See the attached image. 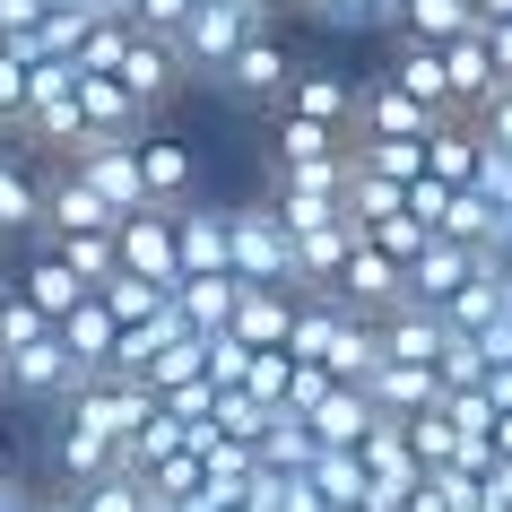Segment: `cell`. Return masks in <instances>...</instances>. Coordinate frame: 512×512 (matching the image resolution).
<instances>
[{
  "label": "cell",
  "instance_id": "cb8c5ba5",
  "mask_svg": "<svg viewBox=\"0 0 512 512\" xmlns=\"http://www.w3.org/2000/svg\"><path fill=\"white\" fill-rule=\"evenodd\" d=\"M313 486H322L330 512H365V495H374V469H365V452L356 443H322V460H313Z\"/></svg>",
  "mask_w": 512,
  "mask_h": 512
},
{
  "label": "cell",
  "instance_id": "7bdbcfd3",
  "mask_svg": "<svg viewBox=\"0 0 512 512\" xmlns=\"http://www.w3.org/2000/svg\"><path fill=\"white\" fill-rule=\"evenodd\" d=\"M365 235H374L382 252H391V261H417V252H426V243H434V226H426V217H417V209H400V217H374Z\"/></svg>",
  "mask_w": 512,
  "mask_h": 512
},
{
  "label": "cell",
  "instance_id": "5bb4252c",
  "mask_svg": "<svg viewBox=\"0 0 512 512\" xmlns=\"http://www.w3.org/2000/svg\"><path fill=\"white\" fill-rule=\"evenodd\" d=\"M356 131H339V122H313V113H270V165H313V157H348Z\"/></svg>",
  "mask_w": 512,
  "mask_h": 512
},
{
  "label": "cell",
  "instance_id": "c3c4849f",
  "mask_svg": "<svg viewBox=\"0 0 512 512\" xmlns=\"http://www.w3.org/2000/svg\"><path fill=\"white\" fill-rule=\"evenodd\" d=\"M469 122H478V131L495 139V148H512V87H495V96H486V105L469 113Z\"/></svg>",
  "mask_w": 512,
  "mask_h": 512
},
{
  "label": "cell",
  "instance_id": "ac0fdd59",
  "mask_svg": "<svg viewBox=\"0 0 512 512\" xmlns=\"http://www.w3.org/2000/svg\"><path fill=\"white\" fill-rule=\"evenodd\" d=\"M391 79H400L408 96H426L434 113H460V96H452V61H443V44H426V35H400Z\"/></svg>",
  "mask_w": 512,
  "mask_h": 512
},
{
  "label": "cell",
  "instance_id": "f546056e",
  "mask_svg": "<svg viewBox=\"0 0 512 512\" xmlns=\"http://www.w3.org/2000/svg\"><path fill=\"white\" fill-rule=\"evenodd\" d=\"M486 27V9H469V0H408L400 35H426V44H452V35Z\"/></svg>",
  "mask_w": 512,
  "mask_h": 512
},
{
  "label": "cell",
  "instance_id": "603a6c76",
  "mask_svg": "<svg viewBox=\"0 0 512 512\" xmlns=\"http://www.w3.org/2000/svg\"><path fill=\"white\" fill-rule=\"evenodd\" d=\"M18 287H27V296L44 304V313H53V322H70V313H79V304L96 296V287H87V278L70 270V252H61V243H53V252H35V261H27V278H18Z\"/></svg>",
  "mask_w": 512,
  "mask_h": 512
},
{
  "label": "cell",
  "instance_id": "681fc988",
  "mask_svg": "<svg viewBox=\"0 0 512 512\" xmlns=\"http://www.w3.org/2000/svg\"><path fill=\"white\" fill-rule=\"evenodd\" d=\"M191 9H200V0H139V27H148V35H183Z\"/></svg>",
  "mask_w": 512,
  "mask_h": 512
},
{
  "label": "cell",
  "instance_id": "11a10c76",
  "mask_svg": "<svg viewBox=\"0 0 512 512\" xmlns=\"http://www.w3.org/2000/svg\"><path fill=\"white\" fill-rule=\"evenodd\" d=\"M495 270L512 278V209H504V235H495Z\"/></svg>",
  "mask_w": 512,
  "mask_h": 512
},
{
  "label": "cell",
  "instance_id": "f1b7e54d",
  "mask_svg": "<svg viewBox=\"0 0 512 512\" xmlns=\"http://www.w3.org/2000/svg\"><path fill=\"white\" fill-rule=\"evenodd\" d=\"M61 339L79 348V365H96V374H105V365H113V348H122V313H113L105 296H87L79 313L61 322Z\"/></svg>",
  "mask_w": 512,
  "mask_h": 512
},
{
  "label": "cell",
  "instance_id": "8fae6325",
  "mask_svg": "<svg viewBox=\"0 0 512 512\" xmlns=\"http://www.w3.org/2000/svg\"><path fill=\"white\" fill-rule=\"evenodd\" d=\"M339 296H348L356 313H391V304H408V261H391V252L365 235L356 261H348V278H339Z\"/></svg>",
  "mask_w": 512,
  "mask_h": 512
},
{
  "label": "cell",
  "instance_id": "ee69618b",
  "mask_svg": "<svg viewBox=\"0 0 512 512\" xmlns=\"http://www.w3.org/2000/svg\"><path fill=\"white\" fill-rule=\"evenodd\" d=\"M287 382H296V348H261V356H252V382H243V391H261L270 408H287Z\"/></svg>",
  "mask_w": 512,
  "mask_h": 512
},
{
  "label": "cell",
  "instance_id": "f5cc1de1",
  "mask_svg": "<svg viewBox=\"0 0 512 512\" xmlns=\"http://www.w3.org/2000/svg\"><path fill=\"white\" fill-rule=\"evenodd\" d=\"M486 35H495V61H504V87H512V18H486Z\"/></svg>",
  "mask_w": 512,
  "mask_h": 512
},
{
  "label": "cell",
  "instance_id": "7c38bea8",
  "mask_svg": "<svg viewBox=\"0 0 512 512\" xmlns=\"http://www.w3.org/2000/svg\"><path fill=\"white\" fill-rule=\"evenodd\" d=\"M174 235H183V278L191 270H235V209L183 200V209H174Z\"/></svg>",
  "mask_w": 512,
  "mask_h": 512
},
{
  "label": "cell",
  "instance_id": "74e56055",
  "mask_svg": "<svg viewBox=\"0 0 512 512\" xmlns=\"http://www.w3.org/2000/svg\"><path fill=\"white\" fill-rule=\"evenodd\" d=\"M270 209L287 217V235H313V226H339L348 200H339V191H270Z\"/></svg>",
  "mask_w": 512,
  "mask_h": 512
},
{
  "label": "cell",
  "instance_id": "d4e9b609",
  "mask_svg": "<svg viewBox=\"0 0 512 512\" xmlns=\"http://www.w3.org/2000/svg\"><path fill=\"white\" fill-rule=\"evenodd\" d=\"M478 157H486V131L469 122V113H452V122L426 139V174H443V183H460V191L478 183Z\"/></svg>",
  "mask_w": 512,
  "mask_h": 512
},
{
  "label": "cell",
  "instance_id": "94428289",
  "mask_svg": "<svg viewBox=\"0 0 512 512\" xmlns=\"http://www.w3.org/2000/svg\"><path fill=\"white\" fill-rule=\"evenodd\" d=\"M0 486H9V443H0Z\"/></svg>",
  "mask_w": 512,
  "mask_h": 512
},
{
  "label": "cell",
  "instance_id": "7a4b0ae2",
  "mask_svg": "<svg viewBox=\"0 0 512 512\" xmlns=\"http://www.w3.org/2000/svg\"><path fill=\"white\" fill-rule=\"evenodd\" d=\"M157 408H165V400H157V391H148V382H139V374H87L79 391L61 400V417H79V426L113 434V443H131V434L148 426Z\"/></svg>",
  "mask_w": 512,
  "mask_h": 512
},
{
  "label": "cell",
  "instance_id": "7402d4cb",
  "mask_svg": "<svg viewBox=\"0 0 512 512\" xmlns=\"http://www.w3.org/2000/svg\"><path fill=\"white\" fill-rule=\"evenodd\" d=\"M243 287H252V278H235V270H191L183 287H174V304L191 313V330H235Z\"/></svg>",
  "mask_w": 512,
  "mask_h": 512
},
{
  "label": "cell",
  "instance_id": "6125c7cd",
  "mask_svg": "<svg viewBox=\"0 0 512 512\" xmlns=\"http://www.w3.org/2000/svg\"><path fill=\"white\" fill-rule=\"evenodd\" d=\"M261 9H270V18H278V9H296V0H261Z\"/></svg>",
  "mask_w": 512,
  "mask_h": 512
},
{
  "label": "cell",
  "instance_id": "44dd1931",
  "mask_svg": "<svg viewBox=\"0 0 512 512\" xmlns=\"http://www.w3.org/2000/svg\"><path fill=\"white\" fill-rule=\"evenodd\" d=\"M122 79H131L139 96H148V105H165V96H174V87L191 79V61H183V44H174V35H148V27H139L131 61H122Z\"/></svg>",
  "mask_w": 512,
  "mask_h": 512
},
{
  "label": "cell",
  "instance_id": "8d00e7d4",
  "mask_svg": "<svg viewBox=\"0 0 512 512\" xmlns=\"http://www.w3.org/2000/svg\"><path fill=\"white\" fill-rule=\"evenodd\" d=\"M61 252H70V270L87 278V287H105L113 270H122V226H105V235H53Z\"/></svg>",
  "mask_w": 512,
  "mask_h": 512
},
{
  "label": "cell",
  "instance_id": "f907efd6",
  "mask_svg": "<svg viewBox=\"0 0 512 512\" xmlns=\"http://www.w3.org/2000/svg\"><path fill=\"white\" fill-rule=\"evenodd\" d=\"M53 18V0H0V35H27Z\"/></svg>",
  "mask_w": 512,
  "mask_h": 512
},
{
  "label": "cell",
  "instance_id": "f35d334b",
  "mask_svg": "<svg viewBox=\"0 0 512 512\" xmlns=\"http://www.w3.org/2000/svg\"><path fill=\"white\" fill-rule=\"evenodd\" d=\"M131 44H139L131 18H96V27L79 35V70H122V61H131Z\"/></svg>",
  "mask_w": 512,
  "mask_h": 512
},
{
  "label": "cell",
  "instance_id": "836d02e7",
  "mask_svg": "<svg viewBox=\"0 0 512 512\" xmlns=\"http://www.w3.org/2000/svg\"><path fill=\"white\" fill-rule=\"evenodd\" d=\"M400 209H408V183H391V174H374V165H356V174H348V217H356V226L400 217Z\"/></svg>",
  "mask_w": 512,
  "mask_h": 512
},
{
  "label": "cell",
  "instance_id": "d590c367",
  "mask_svg": "<svg viewBox=\"0 0 512 512\" xmlns=\"http://www.w3.org/2000/svg\"><path fill=\"white\" fill-rule=\"evenodd\" d=\"M408 443H417V460H426V469H452L469 434L452 426V408H417V417H408Z\"/></svg>",
  "mask_w": 512,
  "mask_h": 512
},
{
  "label": "cell",
  "instance_id": "816d5d0a",
  "mask_svg": "<svg viewBox=\"0 0 512 512\" xmlns=\"http://www.w3.org/2000/svg\"><path fill=\"white\" fill-rule=\"evenodd\" d=\"M408 512H452V495H443L434 478H417V495H408Z\"/></svg>",
  "mask_w": 512,
  "mask_h": 512
},
{
  "label": "cell",
  "instance_id": "9c48e42d",
  "mask_svg": "<svg viewBox=\"0 0 512 512\" xmlns=\"http://www.w3.org/2000/svg\"><path fill=\"white\" fill-rule=\"evenodd\" d=\"M486 261H495V252H478V243H460V235H434L426 252L408 261V296H417V304H452Z\"/></svg>",
  "mask_w": 512,
  "mask_h": 512
},
{
  "label": "cell",
  "instance_id": "4fadbf2b",
  "mask_svg": "<svg viewBox=\"0 0 512 512\" xmlns=\"http://www.w3.org/2000/svg\"><path fill=\"white\" fill-rule=\"evenodd\" d=\"M365 391L382 400V417H417V408H443V400H452V382H443V365H400V356H382Z\"/></svg>",
  "mask_w": 512,
  "mask_h": 512
},
{
  "label": "cell",
  "instance_id": "1f68e13d",
  "mask_svg": "<svg viewBox=\"0 0 512 512\" xmlns=\"http://www.w3.org/2000/svg\"><path fill=\"white\" fill-rule=\"evenodd\" d=\"M200 374H209V330H191V339H174V348H165V356H157V365H148L139 382H148V391L165 400V391H183V382H200Z\"/></svg>",
  "mask_w": 512,
  "mask_h": 512
},
{
  "label": "cell",
  "instance_id": "6da1fadb",
  "mask_svg": "<svg viewBox=\"0 0 512 512\" xmlns=\"http://www.w3.org/2000/svg\"><path fill=\"white\" fill-rule=\"evenodd\" d=\"M261 27H278L261 0H200V9L183 18V35H174V44H183L191 70H226V61H235Z\"/></svg>",
  "mask_w": 512,
  "mask_h": 512
},
{
  "label": "cell",
  "instance_id": "4dcf8cb0",
  "mask_svg": "<svg viewBox=\"0 0 512 512\" xmlns=\"http://www.w3.org/2000/svg\"><path fill=\"white\" fill-rule=\"evenodd\" d=\"M96 296H105L113 313H122V330H131V322H157L165 304H174V287H157V278H139V270H113Z\"/></svg>",
  "mask_w": 512,
  "mask_h": 512
},
{
  "label": "cell",
  "instance_id": "6f0895ef",
  "mask_svg": "<svg viewBox=\"0 0 512 512\" xmlns=\"http://www.w3.org/2000/svg\"><path fill=\"white\" fill-rule=\"evenodd\" d=\"M44 512H79V495H70V486H61V495H44Z\"/></svg>",
  "mask_w": 512,
  "mask_h": 512
},
{
  "label": "cell",
  "instance_id": "2e32d148",
  "mask_svg": "<svg viewBox=\"0 0 512 512\" xmlns=\"http://www.w3.org/2000/svg\"><path fill=\"white\" fill-rule=\"evenodd\" d=\"M356 243H365V226H356V217L296 235V287H339V278H348V261H356Z\"/></svg>",
  "mask_w": 512,
  "mask_h": 512
},
{
  "label": "cell",
  "instance_id": "680465c9",
  "mask_svg": "<svg viewBox=\"0 0 512 512\" xmlns=\"http://www.w3.org/2000/svg\"><path fill=\"white\" fill-rule=\"evenodd\" d=\"M105 9H113V18H131V27H139V0H105Z\"/></svg>",
  "mask_w": 512,
  "mask_h": 512
},
{
  "label": "cell",
  "instance_id": "e575fe53",
  "mask_svg": "<svg viewBox=\"0 0 512 512\" xmlns=\"http://www.w3.org/2000/svg\"><path fill=\"white\" fill-rule=\"evenodd\" d=\"M70 495H79V512H157V495H148V478H139V469H113V478L70 486Z\"/></svg>",
  "mask_w": 512,
  "mask_h": 512
},
{
  "label": "cell",
  "instance_id": "db71d44e",
  "mask_svg": "<svg viewBox=\"0 0 512 512\" xmlns=\"http://www.w3.org/2000/svg\"><path fill=\"white\" fill-rule=\"evenodd\" d=\"M0 512H44V504H35V495H27V486H18V478H9V486H0Z\"/></svg>",
  "mask_w": 512,
  "mask_h": 512
},
{
  "label": "cell",
  "instance_id": "ba28073f",
  "mask_svg": "<svg viewBox=\"0 0 512 512\" xmlns=\"http://www.w3.org/2000/svg\"><path fill=\"white\" fill-rule=\"evenodd\" d=\"M122 270L157 278V287H183V235H174V209L122 217Z\"/></svg>",
  "mask_w": 512,
  "mask_h": 512
},
{
  "label": "cell",
  "instance_id": "8992f818",
  "mask_svg": "<svg viewBox=\"0 0 512 512\" xmlns=\"http://www.w3.org/2000/svg\"><path fill=\"white\" fill-rule=\"evenodd\" d=\"M61 165H79V174H87L96 191H105V200H113L122 217L157 209V200H148V174H139V139H79V148H70Z\"/></svg>",
  "mask_w": 512,
  "mask_h": 512
},
{
  "label": "cell",
  "instance_id": "30bf717a",
  "mask_svg": "<svg viewBox=\"0 0 512 512\" xmlns=\"http://www.w3.org/2000/svg\"><path fill=\"white\" fill-rule=\"evenodd\" d=\"M44 226H53V235H105V226H122V209L87 183L79 165H61L53 183H44Z\"/></svg>",
  "mask_w": 512,
  "mask_h": 512
},
{
  "label": "cell",
  "instance_id": "d6a6232c",
  "mask_svg": "<svg viewBox=\"0 0 512 512\" xmlns=\"http://www.w3.org/2000/svg\"><path fill=\"white\" fill-rule=\"evenodd\" d=\"M261 460H278V469H313V460H322V426H313V417H296V408H278V426H270V443H261Z\"/></svg>",
  "mask_w": 512,
  "mask_h": 512
},
{
  "label": "cell",
  "instance_id": "277c9868",
  "mask_svg": "<svg viewBox=\"0 0 512 512\" xmlns=\"http://www.w3.org/2000/svg\"><path fill=\"white\" fill-rule=\"evenodd\" d=\"M235 278L252 287H296V235L270 200H243L235 209Z\"/></svg>",
  "mask_w": 512,
  "mask_h": 512
},
{
  "label": "cell",
  "instance_id": "e0dca14e",
  "mask_svg": "<svg viewBox=\"0 0 512 512\" xmlns=\"http://www.w3.org/2000/svg\"><path fill=\"white\" fill-rule=\"evenodd\" d=\"M53 469H61V486H96V478H113V469H122V443H113V434H96V426H79V417H61Z\"/></svg>",
  "mask_w": 512,
  "mask_h": 512
},
{
  "label": "cell",
  "instance_id": "7dc6e473",
  "mask_svg": "<svg viewBox=\"0 0 512 512\" xmlns=\"http://www.w3.org/2000/svg\"><path fill=\"white\" fill-rule=\"evenodd\" d=\"M469 191H486L495 209H512V148H495V139H486V157H478V183H469Z\"/></svg>",
  "mask_w": 512,
  "mask_h": 512
},
{
  "label": "cell",
  "instance_id": "91938a15",
  "mask_svg": "<svg viewBox=\"0 0 512 512\" xmlns=\"http://www.w3.org/2000/svg\"><path fill=\"white\" fill-rule=\"evenodd\" d=\"M478 9H486V18H512V0H478Z\"/></svg>",
  "mask_w": 512,
  "mask_h": 512
},
{
  "label": "cell",
  "instance_id": "5b68a950",
  "mask_svg": "<svg viewBox=\"0 0 512 512\" xmlns=\"http://www.w3.org/2000/svg\"><path fill=\"white\" fill-rule=\"evenodd\" d=\"M452 122V113H434L426 96H408L391 70H382L374 87H356V139H434Z\"/></svg>",
  "mask_w": 512,
  "mask_h": 512
},
{
  "label": "cell",
  "instance_id": "f6af8a7d",
  "mask_svg": "<svg viewBox=\"0 0 512 512\" xmlns=\"http://www.w3.org/2000/svg\"><path fill=\"white\" fill-rule=\"evenodd\" d=\"M443 408H452L460 434H486V443H495V417H504V408H495V391H486V382H478V391H452Z\"/></svg>",
  "mask_w": 512,
  "mask_h": 512
},
{
  "label": "cell",
  "instance_id": "bcb514c9",
  "mask_svg": "<svg viewBox=\"0 0 512 512\" xmlns=\"http://www.w3.org/2000/svg\"><path fill=\"white\" fill-rule=\"evenodd\" d=\"M443 382H452V391H478V382H486V348L469 339V330H452V348H443Z\"/></svg>",
  "mask_w": 512,
  "mask_h": 512
},
{
  "label": "cell",
  "instance_id": "ab89813d",
  "mask_svg": "<svg viewBox=\"0 0 512 512\" xmlns=\"http://www.w3.org/2000/svg\"><path fill=\"white\" fill-rule=\"evenodd\" d=\"M356 165H374L391 183H417L426 174V139H356Z\"/></svg>",
  "mask_w": 512,
  "mask_h": 512
},
{
  "label": "cell",
  "instance_id": "83f0119b",
  "mask_svg": "<svg viewBox=\"0 0 512 512\" xmlns=\"http://www.w3.org/2000/svg\"><path fill=\"white\" fill-rule=\"evenodd\" d=\"M287 113H313V122H339V131H356V87L339 79V70H296V87H287Z\"/></svg>",
  "mask_w": 512,
  "mask_h": 512
},
{
  "label": "cell",
  "instance_id": "d6986e66",
  "mask_svg": "<svg viewBox=\"0 0 512 512\" xmlns=\"http://www.w3.org/2000/svg\"><path fill=\"white\" fill-rule=\"evenodd\" d=\"M296 304H304V287H243L235 330L252 348H287V339H296Z\"/></svg>",
  "mask_w": 512,
  "mask_h": 512
},
{
  "label": "cell",
  "instance_id": "3957f363",
  "mask_svg": "<svg viewBox=\"0 0 512 512\" xmlns=\"http://www.w3.org/2000/svg\"><path fill=\"white\" fill-rule=\"evenodd\" d=\"M87 374H96V365H79V348H70L61 330H53V339H35V348L0 356V391H9V400H44V408H61Z\"/></svg>",
  "mask_w": 512,
  "mask_h": 512
},
{
  "label": "cell",
  "instance_id": "60d3db41",
  "mask_svg": "<svg viewBox=\"0 0 512 512\" xmlns=\"http://www.w3.org/2000/svg\"><path fill=\"white\" fill-rule=\"evenodd\" d=\"M27 105H35V61L18 53V44H0V122L18 131V122H27Z\"/></svg>",
  "mask_w": 512,
  "mask_h": 512
},
{
  "label": "cell",
  "instance_id": "ffe728a7",
  "mask_svg": "<svg viewBox=\"0 0 512 512\" xmlns=\"http://www.w3.org/2000/svg\"><path fill=\"white\" fill-rule=\"evenodd\" d=\"M139 174H148V200H157V209H183V200H191V183H200L191 148H183V139H165V131H148V139H139Z\"/></svg>",
  "mask_w": 512,
  "mask_h": 512
},
{
  "label": "cell",
  "instance_id": "52a82bcc",
  "mask_svg": "<svg viewBox=\"0 0 512 512\" xmlns=\"http://www.w3.org/2000/svg\"><path fill=\"white\" fill-rule=\"evenodd\" d=\"M217 79H226V96H243V105H270V113H278V105H287V87H296V61H287L278 27H261L235 61H226V70H217Z\"/></svg>",
  "mask_w": 512,
  "mask_h": 512
},
{
  "label": "cell",
  "instance_id": "9a60e30c",
  "mask_svg": "<svg viewBox=\"0 0 512 512\" xmlns=\"http://www.w3.org/2000/svg\"><path fill=\"white\" fill-rule=\"evenodd\" d=\"M443 61H452V96H460V113H478L486 96L504 87V61H495V35H486V27L452 35V44H443Z\"/></svg>",
  "mask_w": 512,
  "mask_h": 512
},
{
  "label": "cell",
  "instance_id": "4316f807",
  "mask_svg": "<svg viewBox=\"0 0 512 512\" xmlns=\"http://www.w3.org/2000/svg\"><path fill=\"white\" fill-rule=\"evenodd\" d=\"M27 226H44V183L18 148H0V235H27Z\"/></svg>",
  "mask_w": 512,
  "mask_h": 512
},
{
  "label": "cell",
  "instance_id": "9f6ffc18",
  "mask_svg": "<svg viewBox=\"0 0 512 512\" xmlns=\"http://www.w3.org/2000/svg\"><path fill=\"white\" fill-rule=\"evenodd\" d=\"M495 452L512 460V408H504V417H495Z\"/></svg>",
  "mask_w": 512,
  "mask_h": 512
},
{
  "label": "cell",
  "instance_id": "484cf974",
  "mask_svg": "<svg viewBox=\"0 0 512 512\" xmlns=\"http://www.w3.org/2000/svg\"><path fill=\"white\" fill-rule=\"evenodd\" d=\"M313 426H322V443H365V434L382 426V400L365 391V382H339V391L313 408Z\"/></svg>",
  "mask_w": 512,
  "mask_h": 512
},
{
  "label": "cell",
  "instance_id": "be15d7a7",
  "mask_svg": "<svg viewBox=\"0 0 512 512\" xmlns=\"http://www.w3.org/2000/svg\"><path fill=\"white\" fill-rule=\"evenodd\" d=\"M157 512H183V504H157Z\"/></svg>",
  "mask_w": 512,
  "mask_h": 512
},
{
  "label": "cell",
  "instance_id": "b9f144b4",
  "mask_svg": "<svg viewBox=\"0 0 512 512\" xmlns=\"http://www.w3.org/2000/svg\"><path fill=\"white\" fill-rule=\"evenodd\" d=\"M200 486H209V460L200 452H174V460L148 469V495H157V504H183V495H200Z\"/></svg>",
  "mask_w": 512,
  "mask_h": 512
}]
</instances>
